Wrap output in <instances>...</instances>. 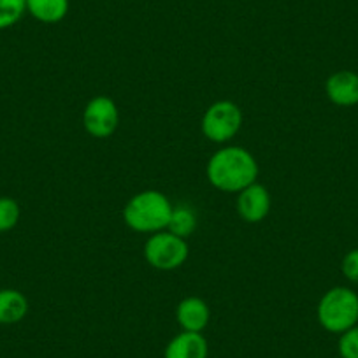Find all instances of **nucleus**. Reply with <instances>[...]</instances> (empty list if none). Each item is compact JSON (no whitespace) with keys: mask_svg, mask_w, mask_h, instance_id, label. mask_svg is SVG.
<instances>
[{"mask_svg":"<svg viewBox=\"0 0 358 358\" xmlns=\"http://www.w3.org/2000/svg\"><path fill=\"white\" fill-rule=\"evenodd\" d=\"M176 320L185 332H204L211 320L208 302L201 297H187L176 309Z\"/></svg>","mask_w":358,"mask_h":358,"instance_id":"obj_9","label":"nucleus"},{"mask_svg":"<svg viewBox=\"0 0 358 358\" xmlns=\"http://www.w3.org/2000/svg\"><path fill=\"white\" fill-rule=\"evenodd\" d=\"M337 350H339L341 358H358V325L341 334Z\"/></svg>","mask_w":358,"mask_h":358,"instance_id":"obj_16","label":"nucleus"},{"mask_svg":"<svg viewBox=\"0 0 358 358\" xmlns=\"http://www.w3.org/2000/svg\"><path fill=\"white\" fill-rule=\"evenodd\" d=\"M327 97L339 108L358 104V74L353 71H337L325 83Z\"/></svg>","mask_w":358,"mask_h":358,"instance_id":"obj_8","label":"nucleus"},{"mask_svg":"<svg viewBox=\"0 0 358 358\" xmlns=\"http://www.w3.org/2000/svg\"><path fill=\"white\" fill-rule=\"evenodd\" d=\"M27 13L37 22L53 25L69 13V0H27Z\"/></svg>","mask_w":358,"mask_h":358,"instance_id":"obj_12","label":"nucleus"},{"mask_svg":"<svg viewBox=\"0 0 358 358\" xmlns=\"http://www.w3.org/2000/svg\"><path fill=\"white\" fill-rule=\"evenodd\" d=\"M209 183L225 194H239L257 183L258 164L253 155L243 146H225L216 151L208 162Z\"/></svg>","mask_w":358,"mask_h":358,"instance_id":"obj_1","label":"nucleus"},{"mask_svg":"<svg viewBox=\"0 0 358 358\" xmlns=\"http://www.w3.org/2000/svg\"><path fill=\"white\" fill-rule=\"evenodd\" d=\"M144 258L158 271H174L187 262L188 243L169 230L151 234L144 244Z\"/></svg>","mask_w":358,"mask_h":358,"instance_id":"obj_4","label":"nucleus"},{"mask_svg":"<svg viewBox=\"0 0 358 358\" xmlns=\"http://www.w3.org/2000/svg\"><path fill=\"white\" fill-rule=\"evenodd\" d=\"M22 216L20 204L11 197H0V234L15 229Z\"/></svg>","mask_w":358,"mask_h":358,"instance_id":"obj_15","label":"nucleus"},{"mask_svg":"<svg viewBox=\"0 0 358 358\" xmlns=\"http://www.w3.org/2000/svg\"><path fill=\"white\" fill-rule=\"evenodd\" d=\"M271 211V195L264 185L253 183L237 195V213L248 223H260Z\"/></svg>","mask_w":358,"mask_h":358,"instance_id":"obj_7","label":"nucleus"},{"mask_svg":"<svg viewBox=\"0 0 358 358\" xmlns=\"http://www.w3.org/2000/svg\"><path fill=\"white\" fill-rule=\"evenodd\" d=\"M174 206L158 190H144L134 195L123 208V220L132 230L141 234H157L167 230Z\"/></svg>","mask_w":358,"mask_h":358,"instance_id":"obj_2","label":"nucleus"},{"mask_svg":"<svg viewBox=\"0 0 358 358\" xmlns=\"http://www.w3.org/2000/svg\"><path fill=\"white\" fill-rule=\"evenodd\" d=\"M243 127V113L232 101H218L209 106L201 122L202 134L211 143L223 144L237 136Z\"/></svg>","mask_w":358,"mask_h":358,"instance_id":"obj_5","label":"nucleus"},{"mask_svg":"<svg viewBox=\"0 0 358 358\" xmlns=\"http://www.w3.org/2000/svg\"><path fill=\"white\" fill-rule=\"evenodd\" d=\"M209 346L202 332H181L169 341L164 358H208Z\"/></svg>","mask_w":358,"mask_h":358,"instance_id":"obj_10","label":"nucleus"},{"mask_svg":"<svg viewBox=\"0 0 358 358\" xmlns=\"http://www.w3.org/2000/svg\"><path fill=\"white\" fill-rule=\"evenodd\" d=\"M29 313V299L15 288L0 290V325L20 323Z\"/></svg>","mask_w":358,"mask_h":358,"instance_id":"obj_11","label":"nucleus"},{"mask_svg":"<svg viewBox=\"0 0 358 358\" xmlns=\"http://www.w3.org/2000/svg\"><path fill=\"white\" fill-rule=\"evenodd\" d=\"M85 130L95 139H108L116 132L120 125L118 106L106 95L94 97L83 111Z\"/></svg>","mask_w":358,"mask_h":358,"instance_id":"obj_6","label":"nucleus"},{"mask_svg":"<svg viewBox=\"0 0 358 358\" xmlns=\"http://www.w3.org/2000/svg\"><path fill=\"white\" fill-rule=\"evenodd\" d=\"M27 13V0H0V30L11 29Z\"/></svg>","mask_w":358,"mask_h":358,"instance_id":"obj_14","label":"nucleus"},{"mask_svg":"<svg viewBox=\"0 0 358 358\" xmlns=\"http://www.w3.org/2000/svg\"><path fill=\"white\" fill-rule=\"evenodd\" d=\"M341 273L351 283H358V248L348 251L341 262Z\"/></svg>","mask_w":358,"mask_h":358,"instance_id":"obj_17","label":"nucleus"},{"mask_svg":"<svg viewBox=\"0 0 358 358\" xmlns=\"http://www.w3.org/2000/svg\"><path fill=\"white\" fill-rule=\"evenodd\" d=\"M316 316L327 332L341 336L358 325V294L348 287L330 288L320 299Z\"/></svg>","mask_w":358,"mask_h":358,"instance_id":"obj_3","label":"nucleus"},{"mask_svg":"<svg viewBox=\"0 0 358 358\" xmlns=\"http://www.w3.org/2000/svg\"><path fill=\"white\" fill-rule=\"evenodd\" d=\"M197 229V216L187 206H178L172 208L171 220H169L167 230L181 239H188Z\"/></svg>","mask_w":358,"mask_h":358,"instance_id":"obj_13","label":"nucleus"}]
</instances>
